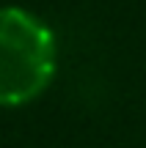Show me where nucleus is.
Returning a JSON list of instances; mask_svg holds the SVG:
<instances>
[{"mask_svg": "<svg viewBox=\"0 0 146 148\" xmlns=\"http://www.w3.org/2000/svg\"><path fill=\"white\" fill-rule=\"evenodd\" d=\"M58 41L50 25L19 5H0V107H25L50 88Z\"/></svg>", "mask_w": 146, "mask_h": 148, "instance_id": "f257e3e1", "label": "nucleus"}]
</instances>
